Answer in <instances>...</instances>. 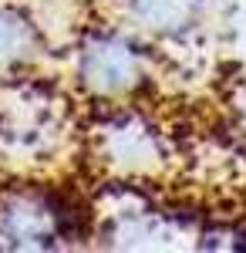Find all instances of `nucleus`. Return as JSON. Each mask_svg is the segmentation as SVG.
Returning a JSON list of instances; mask_svg holds the SVG:
<instances>
[{"instance_id": "f257e3e1", "label": "nucleus", "mask_w": 246, "mask_h": 253, "mask_svg": "<svg viewBox=\"0 0 246 253\" xmlns=\"http://www.w3.org/2000/svg\"><path fill=\"white\" fill-rule=\"evenodd\" d=\"M81 75L98 91H108V95L122 91V88L135 84V78H138V54L125 41H115V38L98 41L81 58Z\"/></svg>"}, {"instance_id": "f03ea898", "label": "nucleus", "mask_w": 246, "mask_h": 253, "mask_svg": "<svg viewBox=\"0 0 246 253\" xmlns=\"http://www.w3.org/2000/svg\"><path fill=\"white\" fill-rule=\"evenodd\" d=\"M34 47V31L24 17L14 14H0V68L20 61Z\"/></svg>"}, {"instance_id": "7ed1b4c3", "label": "nucleus", "mask_w": 246, "mask_h": 253, "mask_svg": "<svg viewBox=\"0 0 246 253\" xmlns=\"http://www.w3.org/2000/svg\"><path fill=\"white\" fill-rule=\"evenodd\" d=\"M189 3L192 0H135V10H138V17L149 20L152 27H169L175 24V14H172V7L182 14V17H189Z\"/></svg>"}]
</instances>
